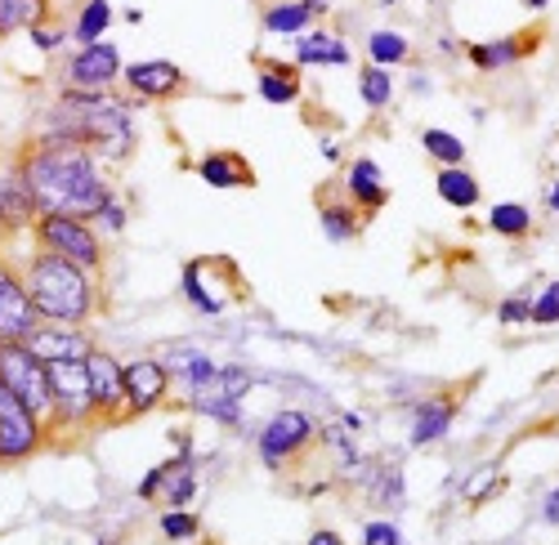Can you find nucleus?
I'll return each mask as SVG.
<instances>
[{
	"label": "nucleus",
	"mask_w": 559,
	"mask_h": 545,
	"mask_svg": "<svg viewBox=\"0 0 559 545\" xmlns=\"http://www.w3.org/2000/svg\"><path fill=\"white\" fill-rule=\"evenodd\" d=\"M524 5H528V10H533V14H542V10H546V5H550V0H524Z\"/></svg>",
	"instance_id": "obj_51"
},
{
	"label": "nucleus",
	"mask_w": 559,
	"mask_h": 545,
	"mask_svg": "<svg viewBox=\"0 0 559 545\" xmlns=\"http://www.w3.org/2000/svg\"><path fill=\"white\" fill-rule=\"evenodd\" d=\"M497 323L501 327H528L533 323V295H506L497 304Z\"/></svg>",
	"instance_id": "obj_41"
},
{
	"label": "nucleus",
	"mask_w": 559,
	"mask_h": 545,
	"mask_svg": "<svg viewBox=\"0 0 559 545\" xmlns=\"http://www.w3.org/2000/svg\"><path fill=\"white\" fill-rule=\"evenodd\" d=\"M121 85L134 104H166L189 89V76H183L175 59H139V63H126Z\"/></svg>",
	"instance_id": "obj_12"
},
{
	"label": "nucleus",
	"mask_w": 559,
	"mask_h": 545,
	"mask_svg": "<svg viewBox=\"0 0 559 545\" xmlns=\"http://www.w3.org/2000/svg\"><path fill=\"white\" fill-rule=\"evenodd\" d=\"M215 389L242 402V398H247V393L255 389V380H251V372L242 367V362H228V367H219V380H215Z\"/></svg>",
	"instance_id": "obj_39"
},
{
	"label": "nucleus",
	"mask_w": 559,
	"mask_h": 545,
	"mask_svg": "<svg viewBox=\"0 0 559 545\" xmlns=\"http://www.w3.org/2000/svg\"><path fill=\"white\" fill-rule=\"evenodd\" d=\"M533 327H559V282H546L533 295Z\"/></svg>",
	"instance_id": "obj_40"
},
{
	"label": "nucleus",
	"mask_w": 559,
	"mask_h": 545,
	"mask_svg": "<svg viewBox=\"0 0 559 545\" xmlns=\"http://www.w3.org/2000/svg\"><path fill=\"white\" fill-rule=\"evenodd\" d=\"M394 95H399V85H394L390 68H377V63L358 68V99H362L367 112H390Z\"/></svg>",
	"instance_id": "obj_28"
},
{
	"label": "nucleus",
	"mask_w": 559,
	"mask_h": 545,
	"mask_svg": "<svg viewBox=\"0 0 559 545\" xmlns=\"http://www.w3.org/2000/svg\"><path fill=\"white\" fill-rule=\"evenodd\" d=\"M126 63L112 40L72 45V55L59 63V89H112L121 81Z\"/></svg>",
	"instance_id": "obj_9"
},
{
	"label": "nucleus",
	"mask_w": 559,
	"mask_h": 545,
	"mask_svg": "<svg viewBox=\"0 0 559 545\" xmlns=\"http://www.w3.org/2000/svg\"><path fill=\"white\" fill-rule=\"evenodd\" d=\"M183 402H189L198 416H206V421H215V425H224V429H238V425H242V402L228 398V393H219V389H202V393L183 398Z\"/></svg>",
	"instance_id": "obj_31"
},
{
	"label": "nucleus",
	"mask_w": 559,
	"mask_h": 545,
	"mask_svg": "<svg viewBox=\"0 0 559 545\" xmlns=\"http://www.w3.org/2000/svg\"><path fill=\"white\" fill-rule=\"evenodd\" d=\"M305 545H345V536H341V532H332V528H318Z\"/></svg>",
	"instance_id": "obj_45"
},
{
	"label": "nucleus",
	"mask_w": 559,
	"mask_h": 545,
	"mask_svg": "<svg viewBox=\"0 0 559 545\" xmlns=\"http://www.w3.org/2000/svg\"><path fill=\"white\" fill-rule=\"evenodd\" d=\"M5 179H10V161H0V215H5ZM0 242H5V233H0Z\"/></svg>",
	"instance_id": "obj_48"
},
{
	"label": "nucleus",
	"mask_w": 559,
	"mask_h": 545,
	"mask_svg": "<svg viewBox=\"0 0 559 545\" xmlns=\"http://www.w3.org/2000/svg\"><path fill=\"white\" fill-rule=\"evenodd\" d=\"M296 63L305 68H345L354 63L349 55V40L332 27H309L305 36H296Z\"/></svg>",
	"instance_id": "obj_20"
},
{
	"label": "nucleus",
	"mask_w": 559,
	"mask_h": 545,
	"mask_svg": "<svg viewBox=\"0 0 559 545\" xmlns=\"http://www.w3.org/2000/svg\"><path fill=\"white\" fill-rule=\"evenodd\" d=\"M23 278L32 291V304L40 323H63V327H90V317L99 313V272H90L55 251L32 246L23 259Z\"/></svg>",
	"instance_id": "obj_3"
},
{
	"label": "nucleus",
	"mask_w": 559,
	"mask_h": 545,
	"mask_svg": "<svg viewBox=\"0 0 559 545\" xmlns=\"http://www.w3.org/2000/svg\"><path fill=\"white\" fill-rule=\"evenodd\" d=\"M166 474H170V461L153 465L144 479H139V487H134V496H139V501H157V496H162V487H166Z\"/></svg>",
	"instance_id": "obj_43"
},
{
	"label": "nucleus",
	"mask_w": 559,
	"mask_h": 545,
	"mask_svg": "<svg viewBox=\"0 0 559 545\" xmlns=\"http://www.w3.org/2000/svg\"><path fill=\"white\" fill-rule=\"evenodd\" d=\"M121 367L126 362L104 344H95L90 358H85L90 398H95V416L99 421H121V412H126V376H121Z\"/></svg>",
	"instance_id": "obj_13"
},
{
	"label": "nucleus",
	"mask_w": 559,
	"mask_h": 545,
	"mask_svg": "<svg viewBox=\"0 0 559 545\" xmlns=\"http://www.w3.org/2000/svg\"><path fill=\"white\" fill-rule=\"evenodd\" d=\"M435 193H439V202L452 206V210H475V206L484 202L479 179L465 170V166H439V174H435Z\"/></svg>",
	"instance_id": "obj_24"
},
{
	"label": "nucleus",
	"mask_w": 559,
	"mask_h": 545,
	"mask_svg": "<svg viewBox=\"0 0 559 545\" xmlns=\"http://www.w3.org/2000/svg\"><path fill=\"white\" fill-rule=\"evenodd\" d=\"M367 483H371V501H377L381 510H390V514L403 510L407 492H403V470H399V465H377Z\"/></svg>",
	"instance_id": "obj_33"
},
{
	"label": "nucleus",
	"mask_w": 559,
	"mask_h": 545,
	"mask_svg": "<svg viewBox=\"0 0 559 545\" xmlns=\"http://www.w3.org/2000/svg\"><path fill=\"white\" fill-rule=\"evenodd\" d=\"M358 545H407V541H403V528L394 519H371V523H362Z\"/></svg>",
	"instance_id": "obj_42"
},
{
	"label": "nucleus",
	"mask_w": 559,
	"mask_h": 545,
	"mask_svg": "<svg viewBox=\"0 0 559 545\" xmlns=\"http://www.w3.org/2000/svg\"><path fill=\"white\" fill-rule=\"evenodd\" d=\"M488 229H492L497 238H506V242H520V238L533 233V210H528L524 202H492Z\"/></svg>",
	"instance_id": "obj_30"
},
{
	"label": "nucleus",
	"mask_w": 559,
	"mask_h": 545,
	"mask_svg": "<svg viewBox=\"0 0 559 545\" xmlns=\"http://www.w3.org/2000/svg\"><path fill=\"white\" fill-rule=\"evenodd\" d=\"M36 327H40V313L32 304L23 268H19V259L0 255V340H5V344H23Z\"/></svg>",
	"instance_id": "obj_10"
},
{
	"label": "nucleus",
	"mask_w": 559,
	"mask_h": 545,
	"mask_svg": "<svg viewBox=\"0 0 559 545\" xmlns=\"http://www.w3.org/2000/svg\"><path fill=\"white\" fill-rule=\"evenodd\" d=\"M345 197H349L362 215L385 210V202H390L385 170L371 161V157H354V161H345Z\"/></svg>",
	"instance_id": "obj_18"
},
{
	"label": "nucleus",
	"mask_w": 559,
	"mask_h": 545,
	"mask_svg": "<svg viewBox=\"0 0 559 545\" xmlns=\"http://www.w3.org/2000/svg\"><path fill=\"white\" fill-rule=\"evenodd\" d=\"M421 148L439 166H465V140H461V134H452V130H443V125H426L421 130Z\"/></svg>",
	"instance_id": "obj_34"
},
{
	"label": "nucleus",
	"mask_w": 559,
	"mask_h": 545,
	"mask_svg": "<svg viewBox=\"0 0 559 545\" xmlns=\"http://www.w3.org/2000/svg\"><path fill=\"white\" fill-rule=\"evenodd\" d=\"M45 447H50V425L0 380V470L40 457Z\"/></svg>",
	"instance_id": "obj_6"
},
{
	"label": "nucleus",
	"mask_w": 559,
	"mask_h": 545,
	"mask_svg": "<svg viewBox=\"0 0 559 545\" xmlns=\"http://www.w3.org/2000/svg\"><path fill=\"white\" fill-rule=\"evenodd\" d=\"M117 23V5L112 0H81L76 14L68 19V32H72V45H95V40H108V27Z\"/></svg>",
	"instance_id": "obj_25"
},
{
	"label": "nucleus",
	"mask_w": 559,
	"mask_h": 545,
	"mask_svg": "<svg viewBox=\"0 0 559 545\" xmlns=\"http://www.w3.org/2000/svg\"><path fill=\"white\" fill-rule=\"evenodd\" d=\"M318 148H322V157H328L332 166H341V144L336 140H318Z\"/></svg>",
	"instance_id": "obj_47"
},
{
	"label": "nucleus",
	"mask_w": 559,
	"mask_h": 545,
	"mask_svg": "<svg viewBox=\"0 0 559 545\" xmlns=\"http://www.w3.org/2000/svg\"><path fill=\"white\" fill-rule=\"evenodd\" d=\"M546 210H550V215H559V184L546 193Z\"/></svg>",
	"instance_id": "obj_50"
},
{
	"label": "nucleus",
	"mask_w": 559,
	"mask_h": 545,
	"mask_svg": "<svg viewBox=\"0 0 559 545\" xmlns=\"http://www.w3.org/2000/svg\"><path fill=\"white\" fill-rule=\"evenodd\" d=\"M412 89H416V95H430V89H435V81L426 76V72H412V81H407Z\"/></svg>",
	"instance_id": "obj_46"
},
{
	"label": "nucleus",
	"mask_w": 559,
	"mask_h": 545,
	"mask_svg": "<svg viewBox=\"0 0 559 545\" xmlns=\"http://www.w3.org/2000/svg\"><path fill=\"white\" fill-rule=\"evenodd\" d=\"M0 344H5V340H0Z\"/></svg>",
	"instance_id": "obj_53"
},
{
	"label": "nucleus",
	"mask_w": 559,
	"mask_h": 545,
	"mask_svg": "<svg viewBox=\"0 0 559 545\" xmlns=\"http://www.w3.org/2000/svg\"><path fill=\"white\" fill-rule=\"evenodd\" d=\"M542 519H546L550 528H559V483L546 492V501H542Z\"/></svg>",
	"instance_id": "obj_44"
},
{
	"label": "nucleus",
	"mask_w": 559,
	"mask_h": 545,
	"mask_svg": "<svg viewBox=\"0 0 559 545\" xmlns=\"http://www.w3.org/2000/svg\"><path fill=\"white\" fill-rule=\"evenodd\" d=\"M456 416H461L456 393H426L421 402H412V416H407V443H412V447L443 443V438L452 434Z\"/></svg>",
	"instance_id": "obj_15"
},
{
	"label": "nucleus",
	"mask_w": 559,
	"mask_h": 545,
	"mask_svg": "<svg viewBox=\"0 0 559 545\" xmlns=\"http://www.w3.org/2000/svg\"><path fill=\"white\" fill-rule=\"evenodd\" d=\"M430 5H452V0H430Z\"/></svg>",
	"instance_id": "obj_52"
},
{
	"label": "nucleus",
	"mask_w": 559,
	"mask_h": 545,
	"mask_svg": "<svg viewBox=\"0 0 559 545\" xmlns=\"http://www.w3.org/2000/svg\"><path fill=\"white\" fill-rule=\"evenodd\" d=\"M126 223H130V210H126V202L112 193V197L95 210V229H99L104 238H121V233H126Z\"/></svg>",
	"instance_id": "obj_37"
},
{
	"label": "nucleus",
	"mask_w": 559,
	"mask_h": 545,
	"mask_svg": "<svg viewBox=\"0 0 559 545\" xmlns=\"http://www.w3.org/2000/svg\"><path fill=\"white\" fill-rule=\"evenodd\" d=\"M157 523H162V536H166V541H193V536L202 532V519H198L193 510H170V506H166V514H162Z\"/></svg>",
	"instance_id": "obj_36"
},
{
	"label": "nucleus",
	"mask_w": 559,
	"mask_h": 545,
	"mask_svg": "<svg viewBox=\"0 0 559 545\" xmlns=\"http://www.w3.org/2000/svg\"><path fill=\"white\" fill-rule=\"evenodd\" d=\"M367 63H377V68H403L412 63V40L394 27H377L367 36Z\"/></svg>",
	"instance_id": "obj_29"
},
{
	"label": "nucleus",
	"mask_w": 559,
	"mask_h": 545,
	"mask_svg": "<svg viewBox=\"0 0 559 545\" xmlns=\"http://www.w3.org/2000/svg\"><path fill=\"white\" fill-rule=\"evenodd\" d=\"M50 398H55V412H50V443H72L85 429H95V398H90V376H85V362H50Z\"/></svg>",
	"instance_id": "obj_4"
},
{
	"label": "nucleus",
	"mask_w": 559,
	"mask_h": 545,
	"mask_svg": "<svg viewBox=\"0 0 559 545\" xmlns=\"http://www.w3.org/2000/svg\"><path fill=\"white\" fill-rule=\"evenodd\" d=\"M27 353L32 358H40L45 367H50V362H85L90 358V349H95L99 340L90 336L85 327H63V323H40L27 340Z\"/></svg>",
	"instance_id": "obj_14"
},
{
	"label": "nucleus",
	"mask_w": 559,
	"mask_h": 545,
	"mask_svg": "<svg viewBox=\"0 0 559 545\" xmlns=\"http://www.w3.org/2000/svg\"><path fill=\"white\" fill-rule=\"evenodd\" d=\"M313 438H318V421L305 412V407H283V412H273L255 429V457H260L264 470H283Z\"/></svg>",
	"instance_id": "obj_7"
},
{
	"label": "nucleus",
	"mask_w": 559,
	"mask_h": 545,
	"mask_svg": "<svg viewBox=\"0 0 559 545\" xmlns=\"http://www.w3.org/2000/svg\"><path fill=\"white\" fill-rule=\"evenodd\" d=\"M36 130H68L76 144H85L99 161H126L134 153V99L112 89H59L45 104Z\"/></svg>",
	"instance_id": "obj_2"
},
{
	"label": "nucleus",
	"mask_w": 559,
	"mask_h": 545,
	"mask_svg": "<svg viewBox=\"0 0 559 545\" xmlns=\"http://www.w3.org/2000/svg\"><path fill=\"white\" fill-rule=\"evenodd\" d=\"M36 197H32V189L23 184V174L14 170V161H10V179H5V215H0V233L5 238H23V233H32V223H36Z\"/></svg>",
	"instance_id": "obj_22"
},
{
	"label": "nucleus",
	"mask_w": 559,
	"mask_h": 545,
	"mask_svg": "<svg viewBox=\"0 0 559 545\" xmlns=\"http://www.w3.org/2000/svg\"><path fill=\"white\" fill-rule=\"evenodd\" d=\"M10 161L32 189L40 215L95 219V210L112 197V179L90 148H32L23 140Z\"/></svg>",
	"instance_id": "obj_1"
},
{
	"label": "nucleus",
	"mask_w": 559,
	"mask_h": 545,
	"mask_svg": "<svg viewBox=\"0 0 559 545\" xmlns=\"http://www.w3.org/2000/svg\"><path fill=\"white\" fill-rule=\"evenodd\" d=\"M179 291H183V300H189L202 317H215V313H224V295H215L211 287H206V272H202V259H189L183 264V278H179Z\"/></svg>",
	"instance_id": "obj_32"
},
{
	"label": "nucleus",
	"mask_w": 559,
	"mask_h": 545,
	"mask_svg": "<svg viewBox=\"0 0 559 545\" xmlns=\"http://www.w3.org/2000/svg\"><path fill=\"white\" fill-rule=\"evenodd\" d=\"M162 362L170 367V380L183 389V398H193L202 389H215V380H219V362L198 344H170Z\"/></svg>",
	"instance_id": "obj_16"
},
{
	"label": "nucleus",
	"mask_w": 559,
	"mask_h": 545,
	"mask_svg": "<svg viewBox=\"0 0 559 545\" xmlns=\"http://www.w3.org/2000/svg\"><path fill=\"white\" fill-rule=\"evenodd\" d=\"M313 23H318V14L305 5V0H273V5H264V14H260L264 36H305Z\"/></svg>",
	"instance_id": "obj_26"
},
{
	"label": "nucleus",
	"mask_w": 559,
	"mask_h": 545,
	"mask_svg": "<svg viewBox=\"0 0 559 545\" xmlns=\"http://www.w3.org/2000/svg\"><path fill=\"white\" fill-rule=\"evenodd\" d=\"M537 55V32H515V36H501V40H471L465 45V59H471L475 72H506L524 59Z\"/></svg>",
	"instance_id": "obj_17"
},
{
	"label": "nucleus",
	"mask_w": 559,
	"mask_h": 545,
	"mask_svg": "<svg viewBox=\"0 0 559 545\" xmlns=\"http://www.w3.org/2000/svg\"><path fill=\"white\" fill-rule=\"evenodd\" d=\"M305 5H309V10H313V14L322 19V14H328V10H332V0H305Z\"/></svg>",
	"instance_id": "obj_49"
},
{
	"label": "nucleus",
	"mask_w": 559,
	"mask_h": 545,
	"mask_svg": "<svg viewBox=\"0 0 559 545\" xmlns=\"http://www.w3.org/2000/svg\"><path fill=\"white\" fill-rule=\"evenodd\" d=\"M121 376H126V412H121V421H134V416H148V412H157V407L170 398V367L162 358H153V353H139V358H130L126 367H121Z\"/></svg>",
	"instance_id": "obj_11"
},
{
	"label": "nucleus",
	"mask_w": 559,
	"mask_h": 545,
	"mask_svg": "<svg viewBox=\"0 0 559 545\" xmlns=\"http://www.w3.org/2000/svg\"><path fill=\"white\" fill-rule=\"evenodd\" d=\"M497 487H501V470H497V465H479L471 479H465L461 496H465L471 506H479V501H488V496H492Z\"/></svg>",
	"instance_id": "obj_38"
},
{
	"label": "nucleus",
	"mask_w": 559,
	"mask_h": 545,
	"mask_svg": "<svg viewBox=\"0 0 559 545\" xmlns=\"http://www.w3.org/2000/svg\"><path fill=\"white\" fill-rule=\"evenodd\" d=\"M55 19V0H0V40Z\"/></svg>",
	"instance_id": "obj_27"
},
{
	"label": "nucleus",
	"mask_w": 559,
	"mask_h": 545,
	"mask_svg": "<svg viewBox=\"0 0 559 545\" xmlns=\"http://www.w3.org/2000/svg\"><path fill=\"white\" fill-rule=\"evenodd\" d=\"M32 246L55 251L90 272H104V264H108V242L95 229V219H76V215H36Z\"/></svg>",
	"instance_id": "obj_5"
},
{
	"label": "nucleus",
	"mask_w": 559,
	"mask_h": 545,
	"mask_svg": "<svg viewBox=\"0 0 559 545\" xmlns=\"http://www.w3.org/2000/svg\"><path fill=\"white\" fill-rule=\"evenodd\" d=\"M198 179L202 184H211V189H251L255 184V170H251V161L242 157V153H233V148H215V153H206L198 166Z\"/></svg>",
	"instance_id": "obj_21"
},
{
	"label": "nucleus",
	"mask_w": 559,
	"mask_h": 545,
	"mask_svg": "<svg viewBox=\"0 0 559 545\" xmlns=\"http://www.w3.org/2000/svg\"><path fill=\"white\" fill-rule=\"evenodd\" d=\"M255 95H260L269 108H292V104H300V95H305L300 68H296V63H283V59H260V63H255Z\"/></svg>",
	"instance_id": "obj_19"
},
{
	"label": "nucleus",
	"mask_w": 559,
	"mask_h": 545,
	"mask_svg": "<svg viewBox=\"0 0 559 545\" xmlns=\"http://www.w3.org/2000/svg\"><path fill=\"white\" fill-rule=\"evenodd\" d=\"M0 380H5L32 412L50 425L55 398H50V367L40 358L27 353V344H0Z\"/></svg>",
	"instance_id": "obj_8"
},
{
	"label": "nucleus",
	"mask_w": 559,
	"mask_h": 545,
	"mask_svg": "<svg viewBox=\"0 0 559 545\" xmlns=\"http://www.w3.org/2000/svg\"><path fill=\"white\" fill-rule=\"evenodd\" d=\"M27 40L36 45L40 55H59L63 45H72V32H68V23H63V19H50V23H36V27L27 32Z\"/></svg>",
	"instance_id": "obj_35"
},
{
	"label": "nucleus",
	"mask_w": 559,
	"mask_h": 545,
	"mask_svg": "<svg viewBox=\"0 0 559 545\" xmlns=\"http://www.w3.org/2000/svg\"><path fill=\"white\" fill-rule=\"evenodd\" d=\"M318 223H322V238L328 242H354L362 233V210L345 197H332V193H322L318 197Z\"/></svg>",
	"instance_id": "obj_23"
}]
</instances>
